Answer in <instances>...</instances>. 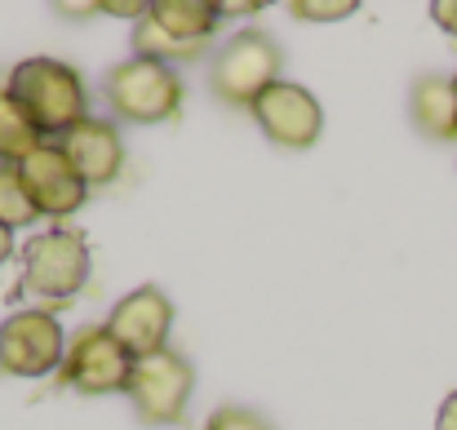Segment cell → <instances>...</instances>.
<instances>
[{
    "label": "cell",
    "instance_id": "obj_9",
    "mask_svg": "<svg viewBox=\"0 0 457 430\" xmlns=\"http://www.w3.org/2000/svg\"><path fill=\"white\" fill-rule=\"evenodd\" d=\"M249 112H253L258 129L271 143L289 146V151H306V146L320 143V134H324V107H320V98L306 85H294V80L271 85Z\"/></svg>",
    "mask_w": 457,
    "mask_h": 430
},
{
    "label": "cell",
    "instance_id": "obj_4",
    "mask_svg": "<svg viewBox=\"0 0 457 430\" xmlns=\"http://www.w3.org/2000/svg\"><path fill=\"white\" fill-rule=\"evenodd\" d=\"M280 67H285V54H280L276 36H267L258 27H245L231 40H222V49L213 54L209 80H213L222 103L253 107L271 85H280Z\"/></svg>",
    "mask_w": 457,
    "mask_h": 430
},
{
    "label": "cell",
    "instance_id": "obj_17",
    "mask_svg": "<svg viewBox=\"0 0 457 430\" xmlns=\"http://www.w3.org/2000/svg\"><path fill=\"white\" fill-rule=\"evenodd\" d=\"M204 430H276L262 413H253V409H218Z\"/></svg>",
    "mask_w": 457,
    "mask_h": 430
},
{
    "label": "cell",
    "instance_id": "obj_10",
    "mask_svg": "<svg viewBox=\"0 0 457 430\" xmlns=\"http://www.w3.org/2000/svg\"><path fill=\"white\" fill-rule=\"evenodd\" d=\"M18 178H22V186H27V195H31L40 218H71L89 200L85 178L76 173V164L62 155L58 143H45L40 151H31L18 164Z\"/></svg>",
    "mask_w": 457,
    "mask_h": 430
},
{
    "label": "cell",
    "instance_id": "obj_16",
    "mask_svg": "<svg viewBox=\"0 0 457 430\" xmlns=\"http://www.w3.org/2000/svg\"><path fill=\"white\" fill-rule=\"evenodd\" d=\"M360 4L355 0H294L289 4V13L298 18V22H342V18H351Z\"/></svg>",
    "mask_w": 457,
    "mask_h": 430
},
{
    "label": "cell",
    "instance_id": "obj_8",
    "mask_svg": "<svg viewBox=\"0 0 457 430\" xmlns=\"http://www.w3.org/2000/svg\"><path fill=\"white\" fill-rule=\"evenodd\" d=\"M67 355V333L54 310H13L0 324V373L4 377H45L58 373Z\"/></svg>",
    "mask_w": 457,
    "mask_h": 430
},
{
    "label": "cell",
    "instance_id": "obj_12",
    "mask_svg": "<svg viewBox=\"0 0 457 430\" xmlns=\"http://www.w3.org/2000/svg\"><path fill=\"white\" fill-rule=\"evenodd\" d=\"M62 155L76 164V173L85 178V186H107L120 178L125 169V143H120V129L112 120H80L71 134L58 138Z\"/></svg>",
    "mask_w": 457,
    "mask_h": 430
},
{
    "label": "cell",
    "instance_id": "obj_22",
    "mask_svg": "<svg viewBox=\"0 0 457 430\" xmlns=\"http://www.w3.org/2000/svg\"><path fill=\"white\" fill-rule=\"evenodd\" d=\"M453 94H457V76H453Z\"/></svg>",
    "mask_w": 457,
    "mask_h": 430
},
{
    "label": "cell",
    "instance_id": "obj_15",
    "mask_svg": "<svg viewBox=\"0 0 457 430\" xmlns=\"http://www.w3.org/2000/svg\"><path fill=\"white\" fill-rule=\"evenodd\" d=\"M36 218H40V213H36V204H31V195H27L18 169L0 164V227L18 231V227H31Z\"/></svg>",
    "mask_w": 457,
    "mask_h": 430
},
{
    "label": "cell",
    "instance_id": "obj_5",
    "mask_svg": "<svg viewBox=\"0 0 457 430\" xmlns=\"http://www.w3.org/2000/svg\"><path fill=\"white\" fill-rule=\"evenodd\" d=\"M89 285V244L71 227H49L22 249V288L45 302H67Z\"/></svg>",
    "mask_w": 457,
    "mask_h": 430
},
{
    "label": "cell",
    "instance_id": "obj_11",
    "mask_svg": "<svg viewBox=\"0 0 457 430\" xmlns=\"http://www.w3.org/2000/svg\"><path fill=\"white\" fill-rule=\"evenodd\" d=\"M107 328H112V337H116L134 360L155 355V351H164V342H169V333H173V302H169L164 288H155V285L134 288V293H125V297L112 306Z\"/></svg>",
    "mask_w": 457,
    "mask_h": 430
},
{
    "label": "cell",
    "instance_id": "obj_3",
    "mask_svg": "<svg viewBox=\"0 0 457 430\" xmlns=\"http://www.w3.org/2000/svg\"><path fill=\"white\" fill-rule=\"evenodd\" d=\"M182 76L155 58H125L107 71L112 116L125 125H160L182 112Z\"/></svg>",
    "mask_w": 457,
    "mask_h": 430
},
{
    "label": "cell",
    "instance_id": "obj_1",
    "mask_svg": "<svg viewBox=\"0 0 457 430\" xmlns=\"http://www.w3.org/2000/svg\"><path fill=\"white\" fill-rule=\"evenodd\" d=\"M4 89L27 107V116L40 125L45 138H62L80 120H89L85 76L71 62H62V58H22L9 71V85Z\"/></svg>",
    "mask_w": 457,
    "mask_h": 430
},
{
    "label": "cell",
    "instance_id": "obj_2",
    "mask_svg": "<svg viewBox=\"0 0 457 430\" xmlns=\"http://www.w3.org/2000/svg\"><path fill=\"white\" fill-rule=\"evenodd\" d=\"M218 0H152L147 18L134 22V58L155 62H191L209 54V40L222 27Z\"/></svg>",
    "mask_w": 457,
    "mask_h": 430
},
{
    "label": "cell",
    "instance_id": "obj_13",
    "mask_svg": "<svg viewBox=\"0 0 457 430\" xmlns=\"http://www.w3.org/2000/svg\"><path fill=\"white\" fill-rule=\"evenodd\" d=\"M409 116L413 125L436 138V143H453L457 138V94L453 76H422L409 94Z\"/></svg>",
    "mask_w": 457,
    "mask_h": 430
},
{
    "label": "cell",
    "instance_id": "obj_19",
    "mask_svg": "<svg viewBox=\"0 0 457 430\" xmlns=\"http://www.w3.org/2000/svg\"><path fill=\"white\" fill-rule=\"evenodd\" d=\"M436 430H457V391L440 404V413H436Z\"/></svg>",
    "mask_w": 457,
    "mask_h": 430
},
{
    "label": "cell",
    "instance_id": "obj_20",
    "mask_svg": "<svg viewBox=\"0 0 457 430\" xmlns=\"http://www.w3.org/2000/svg\"><path fill=\"white\" fill-rule=\"evenodd\" d=\"M9 258H13V231H9V227H0V267H4Z\"/></svg>",
    "mask_w": 457,
    "mask_h": 430
},
{
    "label": "cell",
    "instance_id": "obj_7",
    "mask_svg": "<svg viewBox=\"0 0 457 430\" xmlns=\"http://www.w3.org/2000/svg\"><path fill=\"white\" fill-rule=\"evenodd\" d=\"M129 373H134V355L112 337L107 324H89L76 337H67V355H62V386L76 395H120L129 391Z\"/></svg>",
    "mask_w": 457,
    "mask_h": 430
},
{
    "label": "cell",
    "instance_id": "obj_14",
    "mask_svg": "<svg viewBox=\"0 0 457 430\" xmlns=\"http://www.w3.org/2000/svg\"><path fill=\"white\" fill-rule=\"evenodd\" d=\"M45 146V134H40V125L27 116V107L9 94V89H0V164H9V169H18L31 151H40Z\"/></svg>",
    "mask_w": 457,
    "mask_h": 430
},
{
    "label": "cell",
    "instance_id": "obj_18",
    "mask_svg": "<svg viewBox=\"0 0 457 430\" xmlns=\"http://www.w3.org/2000/svg\"><path fill=\"white\" fill-rule=\"evenodd\" d=\"M431 18H436L449 36H457V0H436V4H431Z\"/></svg>",
    "mask_w": 457,
    "mask_h": 430
},
{
    "label": "cell",
    "instance_id": "obj_21",
    "mask_svg": "<svg viewBox=\"0 0 457 430\" xmlns=\"http://www.w3.org/2000/svg\"><path fill=\"white\" fill-rule=\"evenodd\" d=\"M262 4H222V13H258Z\"/></svg>",
    "mask_w": 457,
    "mask_h": 430
},
{
    "label": "cell",
    "instance_id": "obj_6",
    "mask_svg": "<svg viewBox=\"0 0 457 430\" xmlns=\"http://www.w3.org/2000/svg\"><path fill=\"white\" fill-rule=\"evenodd\" d=\"M191 391H195V368L191 360H182L178 351H155L134 360V373H129V404L138 413V422L147 426H173L182 422L187 404H191Z\"/></svg>",
    "mask_w": 457,
    "mask_h": 430
}]
</instances>
